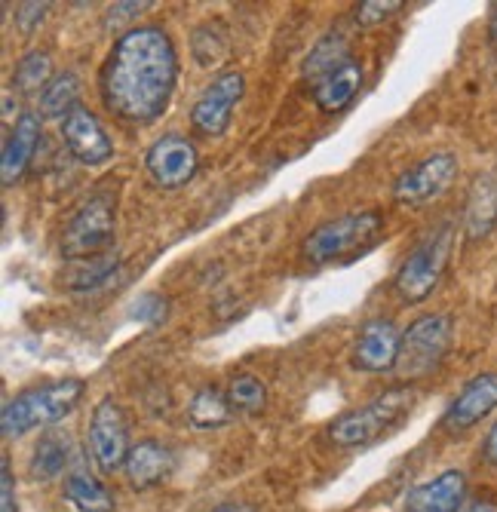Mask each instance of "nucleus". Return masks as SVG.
<instances>
[{"instance_id":"f257e3e1","label":"nucleus","mask_w":497,"mask_h":512,"mask_svg":"<svg viewBox=\"0 0 497 512\" xmlns=\"http://www.w3.org/2000/svg\"><path fill=\"white\" fill-rule=\"evenodd\" d=\"M178 53L160 25H135L117 37L102 68V102L126 123H154L172 102Z\"/></svg>"},{"instance_id":"f03ea898","label":"nucleus","mask_w":497,"mask_h":512,"mask_svg":"<svg viewBox=\"0 0 497 512\" xmlns=\"http://www.w3.org/2000/svg\"><path fill=\"white\" fill-rule=\"evenodd\" d=\"M83 393H86V384L80 378H59V381H50V384H40V387L19 393L16 399H10L4 405V414H0L4 436L19 439L37 427L59 424L62 417H68L77 408Z\"/></svg>"},{"instance_id":"7ed1b4c3","label":"nucleus","mask_w":497,"mask_h":512,"mask_svg":"<svg viewBox=\"0 0 497 512\" xmlns=\"http://www.w3.org/2000/svg\"><path fill=\"white\" fill-rule=\"evenodd\" d=\"M415 405V393L405 387H393L381 396H375L372 402L359 405L347 414H341L338 421L329 427V439L338 448H363L372 445L375 439H381L384 433H390L405 414Z\"/></svg>"},{"instance_id":"20e7f679","label":"nucleus","mask_w":497,"mask_h":512,"mask_svg":"<svg viewBox=\"0 0 497 512\" xmlns=\"http://www.w3.org/2000/svg\"><path fill=\"white\" fill-rule=\"evenodd\" d=\"M451 243H455V230H451L448 224H442L433 230L430 237H424L409 252V258L399 264L393 286L405 304H421L433 295V289L439 286V279L445 273Z\"/></svg>"},{"instance_id":"39448f33","label":"nucleus","mask_w":497,"mask_h":512,"mask_svg":"<svg viewBox=\"0 0 497 512\" xmlns=\"http://www.w3.org/2000/svg\"><path fill=\"white\" fill-rule=\"evenodd\" d=\"M381 215L378 212H350L335 221H326L304 240V258L310 264H329L344 255L363 252L381 234Z\"/></svg>"},{"instance_id":"423d86ee","label":"nucleus","mask_w":497,"mask_h":512,"mask_svg":"<svg viewBox=\"0 0 497 512\" xmlns=\"http://www.w3.org/2000/svg\"><path fill=\"white\" fill-rule=\"evenodd\" d=\"M114 230H117V215H114V200L108 194L89 197L65 224L62 234V255L71 261H93L105 258L108 249L114 246Z\"/></svg>"},{"instance_id":"0eeeda50","label":"nucleus","mask_w":497,"mask_h":512,"mask_svg":"<svg viewBox=\"0 0 497 512\" xmlns=\"http://www.w3.org/2000/svg\"><path fill=\"white\" fill-rule=\"evenodd\" d=\"M448 347H451V316L427 313L415 319L409 325V332L402 335V347H399V359L393 371L405 381L424 378L433 368H439Z\"/></svg>"},{"instance_id":"6e6552de","label":"nucleus","mask_w":497,"mask_h":512,"mask_svg":"<svg viewBox=\"0 0 497 512\" xmlns=\"http://www.w3.org/2000/svg\"><path fill=\"white\" fill-rule=\"evenodd\" d=\"M89 454L99 463L102 473H114L126 467V457L132 451L129 445V421L114 396H105L96 402L93 414H89Z\"/></svg>"},{"instance_id":"1a4fd4ad","label":"nucleus","mask_w":497,"mask_h":512,"mask_svg":"<svg viewBox=\"0 0 497 512\" xmlns=\"http://www.w3.org/2000/svg\"><path fill=\"white\" fill-rule=\"evenodd\" d=\"M458 178V157L455 154H430L415 163L409 172H402L393 184V200L399 206H427L430 200L442 197L451 181Z\"/></svg>"},{"instance_id":"9d476101","label":"nucleus","mask_w":497,"mask_h":512,"mask_svg":"<svg viewBox=\"0 0 497 512\" xmlns=\"http://www.w3.org/2000/svg\"><path fill=\"white\" fill-rule=\"evenodd\" d=\"M145 169L154 178V184H160L166 191H175V188H185V184L197 175L200 157H197V148L191 138L178 135V132H166L148 148Z\"/></svg>"},{"instance_id":"9b49d317","label":"nucleus","mask_w":497,"mask_h":512,"mask_svg":"<svg viewBox=\"0 0 497 512\" xmlns=\"http://www.w3.org/2000/svg\"><path fill=\"white\" fill-rule=\"evenodd\" d=\"M246 92V77L240 71H224L218 74L206 89L203 96L194 102L191 108V126L203 135H221L228 132L231 117L237 102L243 99Z\"/></svg>"},{"instance_id":"f8f14e48","label":"nucleus","mask_w":497,"mask_h":512,"mask_svg":"<svg viewBox=\"0 0 497 512\" xmlns=\"http://www.w3.org/2000/svg\"><path fill=\"white\" fill-rule=\"evenodd\" d=\"M62 138L68 151L86 163V166H102L114 157V142L105 132L102 120L89 111V108H74L65 120H62Z\"/></svg>"},{"instance_id":"ddd939ff","label":"nucleus","mask_w":497,"mask_h":512,"mask_svg":"<svg viewBox=\"0 0 497 512\" xmlns=\"http://www.w3.org/2000/svg\"><path fill=\"white\" fill-rule=\"evenodd\" d=\"M399 347H402V332L390 319H369L356 335L353 365L359 371H372V375L393 371L399 359Z\"/></svg>"},{"instance_id":"4468645a","label":"nucleus","mask_w":497,"mask_h":512,"mask_svg":"<svg viewBox=\"0 0 497 512\" xmlns=\"http://www.w3.org/2000/svg\"><path fill=\"white\" fill-rule=\"evenodd\" d=\"M494 408H497V375L494 371H485V375H476L455 399H451V405L442 417V427L451 433L470 430Z\"/></svg>"},{"instance_id":"2eb2a0df","label":"nucleus","mask_w":497,"mask_h":512,"mask_svg":"<svg viewBox=\"0 0 497 512\" xmlns=\"http://www.w3.org/2000/svg\"><path fill=\"white\" fill-rule=\"evenodd\" d=\"M467 497V476L461 470H445L436 479L405 494V512H458Z\"/></svg>"},{"instance_id":"dca6fc26","label":"nucleus","mask_w":497,"mask_h":512,"mask_svg":"<svg viewBox=\"0 0 497 512\" xmlns=\"http://www.w3.org/2000/svg\"><path fill=\"white\" fill-rule=\"evenodd\" d=\"M172 467H175V457L163 442L142 439L139 445H132L123 470L132 488L145 491V488H157L160 482H166L172 476Z\"/></svg>"},{"instance_id":"f3484780","label":"nucleus","mask_w":497,"mask_h":512,"mask_svg":"<svg viewBox=\"0 0 497 512\" xmlns=\"http://www.w3.org/2000/svg\"><path fill=\"white\" fill-rule=\"evenodd\" d=\"M37 145H40V117L37 114H22L13 123L7 142H4V157H0V178H4L7 188L25 175Z\"/></svg>"},{"instance_id":"a211bd4d","label":"nucleus","mask_w":497,"mask_h":512,"mask_svg":"<svg viewBox=\"0 0 497 512\" xmlns=\"http://www.w3.org/2000/svg\"><path fill=\"white\" fill-rule=\"evenodd\" d=\"M497 224V175L485 172L473 181L467 209H464V230L470 240L488 237Z\"/></svg>"},{"instance_id":"6ab92c4d","label":"nucleus","mask_w":497,"mask_h":512,"mask_svg":"<svg viewBox=\"0 0 497 512\" xmlns=\"http://www.w3.org/2000/svg\"><path fill=\"white\" fill-rule=\"evenodd\" d=\"M359 86H363V68L350 59L347 65H341L338 71H332L320 83H313V102H316V108H323L329 114L341 111L353 102Z\"/></svg>"},{"instance_id":"aec40b11","label":"nucleus","mask_w":497,"mask_h":512,"mask_svg":"<svg viewBox=\"0 0 497 512\" xmlns=\"http://www.w3.org/2000/svg\"><path fill=\"white\" fill-rule=\"evenodd\" d=\"M68 460H71V442H68V436L50 430V433H43V439L34 445L28 473H31L34 482H53L56 476L65 473Z\"/></svg>"},{"instance_id":"412c9836","label":"nucleus","mask_w":497,"mask_h":512,"mask_svg":"<svg viewBox=\"0 0 497 512\" xmlns=\"http://www.w3.org/2000/svg\"><path fill=\"white\" fill-rule=\"evenodd\" d=\"M65 500L77 512H114V494L99 482L96 476H89L86 470H74L65 476Z\"/></svg>"},{"instance_id":"4be33fe9","label":"nucleus","mask_w":497,"mask_h":512,"mask_svg":"<svg viewBox=\"0 0 497 512\" xmlns=\"http://www.w3.org/2000/svg\"><path fill=\"white\" fill-rule=\"evenodd\" d=\"M231 399L228 393H221L218 387H203L194 393L191 405H188V424L194 430H218L231 421Z\"/></svg>"},{"instance_id":"5701e85b","label":"nucleus","mask_w":497,"mask_h":512,"mask_svg":"<svg viewBox=\"0 0 497 512\" xmlns=\"http://www.w3.org/2000/svg\"><path fill=\"white\" fill-rule=\"evenodd\" d=\"M347 62H350L347 40L341 34H326L323 40H316V46L310 50V56L304 62V77L310 83H320L323 77H329L332 71H338Z\"/></svg>"},{"instance_id":"b1692460","label":"nucleus","mask_w":497,"mask_h":512,"mask_svg":"<svg viewBox=\"0 0 497 512\" xmlns=\"http://www.w3.org/2000/svg\"><path fill=\"white\" fill-rule=\"evenodd\" d=\"M80 99V80L77 74L65 71L50 80V86L40 92V117H68Z\"/></svg>"},{"instance_id":"393cba45","label":"nucleus","mask_w":497,"mask_h":512,"mask_svg":"<svg viewBox=\"0 0 497 512\" xmlns=\"http://www.w3.org/2000/svg\"><path fill=\"white\" fill-rule=\"evenodd\" d=\"M50 80H53V59L40 50L22 56L13 74V86L19 92H43L50 86Z\"/></svg>"},{"instance_id":"a878e982","label":"nucleus","mask_w":497,"mask_h":512,"mask_svg":"<svg viewBox=\"0 0 497 512\" xmlns=\"http://www.w3.org/2000/svg\"><path fill=\"white\" fill-rule=\"evenodd\" d=\"M191 50H194V59L197 65L203 68H212V65H221L231 53V43H228V34L218 31V25L206 22L194 31V40H191Z\"/></svg>"},{"instance_id":"bb28decb","label":"nucleus","mask_w":497,"mask_h":512,"mask_svg":"<svg viewBox=\"0 0 497 512\" xmlns=\"http://www.w3.org/2000/svg\"><path fill=\"white\" fill-rule=\"evenodd\" d=\"M228 399H231V408L234 411H240V414H258L267 405V387L255 375H237L228 384Z\"/></svg>"},{"instance_id":"cd10ccee","label":"nucleus","mask_w":497,"mask_h":512,"mask_svg":"<svg viewBox=\"0 0 497 512\" xmlns=\"http://www.w3.org/2000/svg\"><path fill=\"white\" fill-rule=\"evenodd\" d=\"M166 310H169V307H166V298H163V295L145 292V295L135 298L129 316H132V319H139V322H145V325H160V322L166 319Z\"/></svg>"},{"instance_id":"c85d7f7f","label":"nucleus","mask_w":497,"mask_h":512,"mask_svg":"<svg viewBox=\"0 0 497 512\" xmlns=\"http://www.w3.org/2000/svg\"><path fill=\"white\" fill-rule=\"evenodd\" d=\"M396 10H402L399 0H366V4L356 7V22L359 25H378V22L390 19Z\"/></svg>"},{"instance_id":"c756f323","label":"nucleus","mask_w":497,"mask_h":512,"mask_svg":"<svg viewBox=\"0 0 497 512\" xmlns=\"http://www.w3.org/2000/svg\"><path fill=\"white\" fill-rule=\"evenodd\" d=\"M151 4H114L111 10H108V19H105V25L108 28H123L126 22H132V19H139L145 10H148Z\"/></svg>"},{"instance_id":"7c9ffc66","label":"nucleus","mask_w":497,"mask_h":512,"mask_svg":"<svg viewBox=\"0 0 497 512\" xmlns=\"http://www.w3.org/2000/svg\"><path fill=\"white\" fill-rule=\"evenodd\" d=\"M47 4H22L19 10H16V25H19V31L22 34H31L40 22H43V16H47Z\"/></svg>"},{"instance_id":"2f4dec72","label":"nucleus","mask_w":497,"mask_h":512,"mask_svg":"<svg viewBox=\"0 0 497 512\" xmlns=\"http://www.w3.org/2000/svg\"><path fill=\"white\" fill-rule=\"evenodd\" d=\"M0 491H4V500H0V512H16L13 470H10V460L7 457H4V463H0Z\"/></svg>"},{"instance_id":"473e14b6","label":"nucleus","mask_w":497,"mask_h":512,"mask_svg":"<svg viewBox=\"0 0 497 512\" xmlns=\"http://www.w3.org/2000/svg\"><path fill=\"white\" fill-rule=\"evenodd\" d=\"M485 457L497 467V424L491 427V433H488V439H485Z\"/></svg>"},{"instance_id":"72a5a7b5","label":"nucleus","mask_w":497,"mask_h":512,"mask_svg":"<svg viewBox=\"0 0 497 512\" xmlns=\"http://www.w3.org/2000/svg\"><path fill=\"white\" fill-rule=\"evenodd\" d=\"M488 40L497 50V4H491V16H488Z\"/></svg>"},{"instance_id":"f704fd0d","label":"nucleus","mask_w":497,"mask_h":512,"mask_svg":"<svg viewBox=\"0 0 497 512\" xmlns=\"http://www.w3.org/2000/svg\"><path fill=\"white\" fill-rule=\"evenodd\" d=\"M209 512H252V509L246 503H221V506H215Z\"/></svg>"},{"instance_id":"c9c22d12","label":"nucleus","mask_w":497,"mask_h":512,"mask_svg":"<svg viewBox=\"0 0 497 512\" xmlns=\"http://www.w3.org/2000/svg\"><path fill=\"white\" fill-rule=\"evenodd\" d=\"M464 512H497V509H494L491 503H470Z\"/></svg>"}]
</instances>
